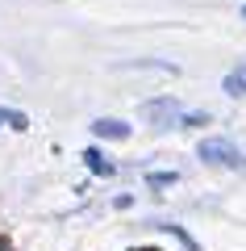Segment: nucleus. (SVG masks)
<instances>
[{
	"label": "nucleus",
	"instance_id": "nucleus-1",
	"mask_svg": "<svg viewBox=\"0 0 246 251\" xmlns=\"http://www.w3.org/2000/svg\"><path fill=\"white\" fill-rule=\"evenodd\" d=\"M196 155H201L204 163H221V168H246V159L238 155V147L225 143V138H204Z\"/></svg>",
	"mask_w": 246,
	"mask_h": 251
},
{
	"label": "nucleus",
	"instance_id": "nucleus-2",
	"mask_svg": "<svg viewBox=\"0 0 246 251\" xmlns=\"http://www.w3.org/2000/svg\"><path fill=\"white\" fill-rule=\"evenodd\" d=\"M92 130H96V138H130V126L117 117H100V122H92Z\"/></svg>",
	"mask_w": 246,
	"mask_h": 251
},
{
	"label": "nucleus",
	"instance_id": "nucleus-3",
	"mask_svg": "<svg viewBox=\"0 0 246 251\" xmlns=\"http://www.w3.org/2000/svg\"><path fill=\"white\" fill-rule=\"evenodd\" d=\"M146 113L155 117V126H167V117H179V105L171 97H163V100H155V105H146Z\"/></svg>",
	"mask_w": 246,
	"mask_h": 251
},
{
	"label": "nucleus",
	"instance_id": "nucleus-4",
	"mask_svg": "<svg viewBox=\"0 0 246 251\" xmlns=\"http://www.w3.org/2000/svg\"><path fill=\"white\" fill-rule=\"evenodd\" d=\"M84 163H88V168L96 172V176H113V163H109L100 151H84Z\"/></svg>",
	"mask_w": 246,
	"mask_h": 251
},
{
	"label": "nucleus",
	"instance_id": "nucleus-5",
	"mask_svg": "<svg viewBox=\"0 0 246 251\" xmlns=\"http://www.w3.org/2000/svg\"><path fill=\"white\" fill-rule=\"evenodd\" d=\"M0 126H13V130H25V126H29V117H25V113H17V109H0Z\"/></svg>",
	"mask_w": 246,
	"mask_h": 251
},
{
	"label": "nucleus",
	"instance_id": "nucleus-6",
	"mask_svg": "<svg viewBox=\"0 0 246 251\" xmlns=\"http://www.w3.org/2000/svg\"><path fill=\"white\" fill-rule=\"evenodd\" d=\"M225 92H229V97H246V75L242 72H229L225 75Z\"/></svg>",
	"mask_w": 246,
	"mask_h": 251
},
{
	"label": "nucleus",
	"instance_id": "nucleus-7",
	"mask_svg": "<svg viewBox=\"0 0 246 251\" xmlns=\"http://www.w3.org/2000/svg\"><path fill=\"white\" fill-rule=\"evenodd\" d=\"M176 180H179L176 172H150L146 184H150V188H167V184H176Z\"/></svg>",
	"mask_w": 246,
	"mask_h": 251
},
{
	"label": "nucleus",
	"instance_id": "nucleus-8",
	"mask_svg": "<svg viewBox=\"0 0 246 251\" xmlns=\"http://www.w3.org/2000/svg\"><path fill=\"white\" fill-rule=\"evenodd\" d=\"M0 251H9V247H0Z\"/></svg>",
	"mask_w": 246,
	"mask_h": 251
},
{
	"label": "nucleus",
	"instance_id": "nucleus-9",
	"mask_svg": "<svg viewBox=\"0 0 246 251\" xmlns=\"http://www.w3.org/2000/svg\"><path fill=\"white\" fill-rule=\"evenodd\" d=\"M242 75H246V67H242Z\"/></svg>",
	"mask_w": 246,
	"mask_h": 251
}]
</instances>
